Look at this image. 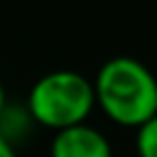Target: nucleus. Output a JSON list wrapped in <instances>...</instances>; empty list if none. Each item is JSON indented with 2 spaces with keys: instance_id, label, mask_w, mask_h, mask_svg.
Listing matches in <instances>:
<instances>
[{
  "instance_id": "nucleus-1",
  "label": "nucleus",
  "mask_w": 157,
  "mask_h": 157,
  "mask_svg": "<svg viewBox=\"0 0 157 157\" xmlns=\"http://www.w3.org/2000/svg\"><path fill=\"white\" fill-rule=\"evenodd\" d=\"M95 106L120 127H141L157 116V78L141 60L129 56L111 58L93 81Z\"/></svg>"
},
{
  "instance_id": "nucleus-2",
  "label": "nucleus",
  "mask_w": 157,
  "mask_h": 157,
  "mask_svg": "<svg viewBox=\"0 0 157 157\" xmlns=\"http://www.w3.org/2000/svg\"><path fill=\"white\" fill-rule=\"evenodd\" d=\"M93 109V81L72 69L44 74L28 95V116L53 132L86 123Z\"/></svg>"
},
{
  "instance_id": "nucleus-3",
  "label": "nucleus",
  "mask_w": 157,
  "mask_h": 157,
  "mask_svg": "<svg viewBox=\"0 0 157 157\" xmlns=\"http://www.w3.org/2000/svg\"><path fill=\"white\" fill-rule=\"evenodd\" d=\"M51 157H113L109 139L93 125H74L56 132Z\"/></svg>"
},
{
  "instance_id": "nucleus-4",
  "label": "nucleus",
  "mask_w": 157,
  "mask_h": 157,
  "mask_svg": "<svg viewBox=\"0 0 157 157\" xmlns=\"http://www.w3.org/2000/svg\"><path fill=\"white\" fill-rule=\"evenodd\" d=\"M136 155L139 157H157V116L136 127Z\"/></svg>"
},
{
  "instance_id": "nucleus-5",
  "label": "nucleus",
  "mask_w": 157,
  "mask_h": 157,
  "mask_svg": "<svg viewBox=\"0 0 157 157\" xmlns=\"http://www.w3.org/2000/svg\"><path fill=\"white\" fill-rule=\"evenodd\" d=\"M0 157H19L16 150H14V143L7 141L2 134H0Z\"/></svg>"
},
{
  "instance_id": "nucleus-6",
  "label": "nucleus",
  "mask_w": 157,
  "mask_h": 157,
  "mask_svg": "<svg viewBox=\"0 0 157 157\" xmlns=\"http://www.w3.org/2000/svg\"><path fill=\"white\" fill-rule=\"evenodd\" d=\"M7 109V97H5V88H2V81H0V118Z\"/></svg>"
}]
</instances>
